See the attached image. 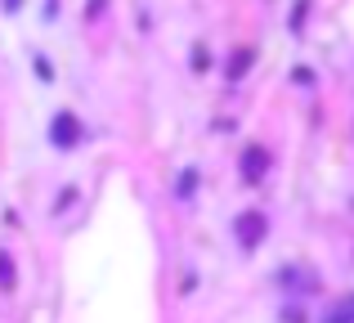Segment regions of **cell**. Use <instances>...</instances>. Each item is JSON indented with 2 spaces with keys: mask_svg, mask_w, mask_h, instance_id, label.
<instances>
[{
  "mask_svg": "<svg viewBox=\"0 0 354 323\" xmlns=\"http://www.w3.org/2000/svg\"><path fill=\"white\" fill-rule=\"evenodd\" d=\"M81 140V126H77V117H54V144H59V149H72V144Z\"/></svg>",
  "mask_w": 354,
  "mask_h": 323,
  "instance_id": "obj_1",
  "label": "cell"
},
{
  "mask_svg": "<svg viewBox=\"0 0 354 323\" xmlns=\"http://www.w3.org/2000/svg\"><path fill=\"white\" fill-rule=\"evenodd\" d=\"M238 238H242L247 247H256L260 238H265V216H260V211H251V216L238 225Z\"/></svg>",
  "mask_w": 354,
  "mask_h": 323,
  "instance_id": "obj_2",
  "label": "cell"
},
{
  "mask_svg": "<svg viewBox=\"0 0 354 323\" xmlns=\"http://www.w3.org/2000/svg\"><path fill=\"white\" fill-rule=\"evenodd\" d=\"M5 5H9V9H14V5H18V0H5Z\"/></svg>",
  "mask_w": 354,
  "mask_h": 323,
  "instance_id": "obj_3",
  "label": "cell"
}]
</instances>
